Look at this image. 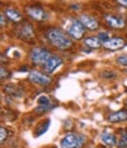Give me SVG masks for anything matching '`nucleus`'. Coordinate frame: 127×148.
Here are the masks:
<instances>
[{
  "instance_id": "f257e3e1",
  "label": "nucleus",
  "mask_w": 127,
  "mask_h": 148,
  "mask_svg": "<svg viewBox=\"0 0 127 148\" xmlns=\"http://www.w3.org/2000/svg\"><path fill=\"white\" fill-rule=\"evenodd\" d=\"M46 38L52 46H54L58 49H61V51L68 49L73 45L72 40L69 39V36L62 29L57 28V27L49 28L46 32Z\"/></svg>"
},
{
  "instance_id": "f03ea898",
  "label": "nucleus",
  "mask_w": 127,
  "mask_h": 148,
  "mask_svg": "<svg viewBox=\"0 0 127 148\" xmlns=\"http://www.w3.org/2000/svg\"><path fill=\"white\" fill-rule=\"evenodd\" d=\"M85 143H86V139L84 135H80L77 133H68L61 139L60 147L61 148H82Z\"/></svg>"
},
{
  "instance_id": "7ed1b4c3",
  "label": "nucleus",
  "mask_w": 127,
  "mask_h": 148,
  "mask_svg": "<svg viewBox=\"0 0 127 148\" xmlns=\"http://www.w3.org/2000/svg\"><path fill=\"white\" fill-rule=\"evenodd\" d=\"M30 58H31V61L34 65H37V66H44L52 58V54L46 48L34 47L30 52Z\"/></svg>"
},
{
  "instance_id": "20e7f679",
  "label": "nucleus",
  "mask_w": 127,
  "mask_h": 148,
  "mask_svg": "<svg viewBox=\"0 0 127 148\" xmlns=\"http://www.w3.org/2000/svg\"><path fill=\"white\" fill-rule=\"evenodd\" d=\"M85 32H86V28L85 26L81 24V21L78 19H74L73 21H72L67 28V33L69 36H72L73 39L76 40H80L84 38V35H85Z\"/></svg>"
},
{
  "instance_id": "39448f33",
  "label": "nucleus",
  "mask_w": 127,
  "mask_h": 148,
  "mask_svg": "<svg viewBox=\"0 0 127 148\" xmlns=\"http://www.w3.org/2000/svg\"><path fill=\"white\" fill-rule=\"evenodd\" d=\"M16 36L24 41L33 40L34 36H35V32H34L33 26L30 23H23L19 26V28L16 29Z\"/></svg>"
},
{
  "instance_id": "423d86ee",
  "label": "nucleus",
  "mask_w": 127,
  "mask_h": 148,
  "mask_svg": "<svg viewBox=\"0 0 127 148\" xmlns=\"http://www.w3.org/2000/svg\"><path fill=\"white\" fill-rule=\"evenodd\" d=\"M26 14L31 18L32 20L39 21V23L47 20V18H48V14L46 13V11L40 6H28V7H26Z\"/></svg>"
},
{
  "instance_id": "0eeeda50",
  "label": "nucleus",
  "mask_w": 127,
  "mask_h": 148,
  "mask_svg": "<svg viewBox=\"0 0 127 148\" xmlns=\"http://www.w3.org/2000/svg\"><path fill=\"white\" fill-rule=\"evenodd\" d=\"M104 20L107 24L108 27L113 29H122L126 26V21L120 15H113V14H105Z\"/></svg>"
},
{
  "instance_id": "6e6552de",
  "label": "nucleus",
  "mask_w": 127,
  "mask_h": 148,
  "mask_svg": "<svg viewBox=\"0 0 127 148\" xmlns=\"http://www.w3.org/2000/svg\"><path fill=\"white\" fill-rule=\"evenodd\" d=\"M28 80L33 84H37L40 86H47L52 81L48 75H46L44 73H40V72H37V71H31L28 73Z\"/></svg>"
},
{
  "instance_id": "1a4fd4ad",
  "label": "nucleus",
  "mask_w": 127,
  "mask_h": 148,
  "mask_svg": "<svg viewBox=\"0 0 127 148\" xmlns=\"http://www.w3.org/2000/svg\"><path fill=\"white\" fill-rule=\"evenodd\" d=\"M79 20L85 26V28H87L89 31H95L99 27V24H98L97 19H95L94 16L89 15V14H81L79 16Z\"/></svg>"
},
{
  "instance_id": "9d476101",
  "label": "nucleus",
  "mask_w": 127,
  "mask_h": 148,
  "mask_svg": "<svg viewBox=\"0 0 127 148\" xmlns=\"http://www.w3.org/2000/svg\"><path fill=\"white\" fill-rule=\"evenodd\" d=\"M126 42L122 38H119V36H117V38H111L110 40H107L106 42H104V47L106 49H110V51H117V49H120L122 47H125Z\"/></svg>"
},
{
  "instance_id": "9b49d317",
  "label": "nucleus",
  "mask_w": 127,
  "mask_h": 148,
  "mask_svg": "<svg viewBox=\"0 0 127 148\" xmlns=\"http://www.w3.org/2000/svg\"><path fill=\"white\" fill-rule=\"evenodd\" d=\"M62 64V60L59 58V57H56V55H52V58L43 66L45 72L47 73H53L54 71H56L58 67H60Z\"/></svg>"
},
{
  "instance_id": "f8f14e48",
  "label": "nucleus",
  "mask_w": 127,
  "mask_h": 148,
  "mask_svg": "<svg viewBox=\"0 0 127 148\" xmlns=\"http://www.w3.org/2000/svg\"><path fill=\"white\" fill-rule=\"evenodd\" d=\"M107 120L110 122L117 123V122H124L127 121V109H121V110H117L111 114H108Z\"/></svg>"
},
{
  "instance_id": "ddd939ff",
  "label": "nucleus",
  "mask_w": 127,
  "mask_h": 148,
  "mask_svg": "<svg viewBox=\"0 0 127 148\" xmlns=\"http://www.w3.org/2000/svg\"><path fill=\"white\" fill-rule=\"evenodd\" d=\"M100 139H101L102 143L108 146V147H114L118 143L115 135L113 133H111V132H108V131H104L101 133V135H100Z\"/></svg>"
},
{
  "instance_id": "4468645a",
  "label": "nucleus",
  "mask_w": 127,
  "mask_h": 148,
  "mask_svg": "<svg viewBox=\"0 0 127 148\" xmlns=\"http://www.w3.org/2000/svg\"><path fill=\"white\" fill-rule=\"evenodd\" d=\"M5 15L13 23H19V21L23 20V16H21L20 12L18 10H15V8H13V7L5 8Z\"/></svg>"
},
{
  "instance_id": "2eb2a0df",
  "label": "nucleus",
  "mask_w": 127,
  "mask_h": 148,
  "mask_svg": "<svg viewBox=\"0 0 127 148\" xmlns=\"http://www.w3.org/2000/svg\"><path fill=\"white\" fill-rule=\"evenodd\" d=\"M4 90H5V93L12 95L13 98H20L23 95V90L18 86H15V85H7V86H5Z\"/></svg>"
},
{
  "instance_id": "dca6fc26",
  "label": "nucleus",
  "mask_w": 127,
  "mask_h": 148,
  "mask_svg": "<svg viewBox=\"0 0 127 148\" xmlns=\"http://www.w3.org/2000/svg\"><path fill=\"white\" fill-rule=\"evenodd\" d=\"M49 125H51V120L49 119H46L45 121H43L39 126H37V128L34 129V136H41L44 133L47 132V129L49 128Z\"/></svg>"
},
{
  "instance_id": "f3484780",
  "label": "nucleus",
  "mask_w": 127,
  "mask_h": 148,
  "mask_svg": "<svg viewBox=\"0 0 127 148\" xmlns=\"http://www.w3.org/2000/svg\"><path fill=\"white\" fill-rule=\"evenodd\" d=\"M85 45L87 47H89L91 49H95V48L101 47L104 44L99 40L98 36H88V38L85 39Z\"/></svg>"
},
{
  "instance_id": "a211bd4d",
  "label": "nucleus",
  "mask_w": 127,
  "mask_h": 148,
  "mask_svg": "<svg viewBox=\"0 0 127 148\" xmlns=\"http://www.w3.org/2000/svg\"><path fill=\"white\" fill-rule=\"evenodd\" d=\"M118 145L120 147H127V128H124L120 132V136H119V141Z\"/></svg>"
},
{
  "instance_id": "6ab92c4d",
  "label": "nucleus",
  "mask_w": 127,
  "mask_h": 148,
  "mask_svg": "<svg viewBox=\"0 0 127 148\" xmlns=\"http://www.w3.org/2000/svg\"><path fill=\"white\" fill-rule=\"evenodd\" d=\"M38 103H39V106H46V107H54L52 103H51V100H49V98L48 97H46V95H41L39 99H38Z\"/></svg>"
},
{
  "instance_id": "aec40b11",
  "label": "nucleus",
  "mask_w": 127,
  "mask_h": 148,
  "mask_svg": "<svg viewBox=\"0 0 127 148\" xmlns=\"http://www.w3.org/2000/svg\"><path fill=\"white\" fill-rule=\"evenodd\" d=\"M117 64L122 67H127V54H121L117 58Z\"/></svg>"
},
{
  "instance_id": "412c9836",
  "label": "nucleus",
  "mask_w": 127,
  "mask_h": 148,
  "mask_svg": "<svg viewBox=\"0 0 127 148\" xmlns=\"http://www.w3.org/2000/svg\"><path fill=\"white\" fill-rule=\"evenodd\" d=\"M7 136H8V132H7V129H6L4 126H1V128H0V142L4 143V142H5V140L7 139Z\"/></svg>"
},
{
  "instance_id": "4be33fe9",
  "label": "nucleus",
  "mask_w": 127,
  "mask_h": 148,
  "mask_svg": "<svg viewBox=\"0 0 127 148\" xmlns=\"http://www.w3.org/2000/svg\"><path fill=\"white\" fill-rule=\"evenodd\" d=\"M98 38H99V40L104 44V42H106L107 40H110L111 38H110V35H108V33H106V32H100L99 34H98Z\"/></svg>"
},
{
  "instance_id": "5701e85b",
  "label": "nucleus",
  "mask_w": 127,
  "mask_h": 148,
  "mask_svg": "<svg viewBox=\"0 0 127 148\" xmlns=\"http://www.w3.org/2000/svg\"><path fill=\"white\" fill-rule=\"evenodd\" d=\"M101 77L105 78V79H114L117 75L114 72H102L101 73Z\"/></svg>"
},
{
  "instance_id": "b1692460",
  "label": "nucleus",
  "mask_w": 127,
  "mask_h": 148,
  "mask_svg": "<svg viewBox=\"0 0 127 148\" xmlns=\"http://www.w3.org/2000/svg\"><path fill=\"white\" fill-rule=\"evenodd\" d=\"M8 75H10V74H8V71L5 69V67H1V80H4L5 78H7Z\"/></svg>"
},
{
  "instance_id": "393cba45",
  "label": "nucleus",
  "mask_w": 127,
  "mask_h": 148,
  "mask_svg": "<svg viewBox=\"0 0 127 148\" xmlns=\"http://www.w3.org/2000/svg\"><path fill=\"white\" fill-rule=\"evenodd\" d=\"M69 8H71L72 11H80V10H81V5H79V4H72V5L69 6Z\"/></svg>"
},
{
  "instance_id": "a878e982",
  "label": "nucleus",
  "mask_w": 127,
  "mask_h": 148,
  "mask_svg": "<svg viewBox=\"0 0 127 148\" xmlns=\"http://www.w3.org/2000/svg\"><path fill=\"white\" fill-rule=\"evenodd\" d=\"M115 1H117L120 6H122V7L127 8V0H115Z\"/></svg>"
},
{
  "instance_id": "bb28decb",
  "label": "nucleus",
  "mask_w": 127,
  "mask_h": 148,
  "mask_svg": "<svg viewBox=\"0 0 127 148\" xmlns=\"http://www.w3.org/2000/svg\"><path fill=\"white\" fill-rule=\"evenodd\" d=\"M0 23H1V27H5V26H6V21H5V14H1V15H0Z\"/></svg>"
},
{
  "instance_id": "cd10ccee",
  "label": "nucleus",
  "mask_w": 127,
  "mask_h": 148,
  "mask_svg": "<svg viewBox=\"0 0 127 148\" xmlns=\"http://www.w3.org/2000/svg\"><path fill=\"white\" fill-rule=\"evenodd\" d=\"M124 72H125V73H126V74H127V68H126V69H125V71H124Z\"/></svg>"
},
{
  "instance_id": "c85d7f7f",
  "label": "nucleus",
  "mask_w": 127,
  "mask_h": 148,
  "mask_svg": "<svg viewBox=\"0 0 127 148\" xmlns=\"http://www.w3.org/2000/svg\"><path fill=\"white\" fill-rule=\"evenodd\" d=\"M121 148H126V147H121Z\"/></svg>"
}]
</instances>
